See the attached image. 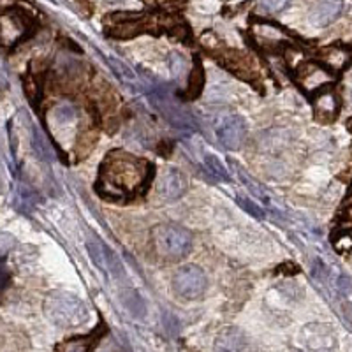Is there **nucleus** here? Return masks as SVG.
Wrapping results in <instances>:
<instances>
[{"label":"nucleus","mask_w":352,"mask_h":352,"mask_svg":"<svg viewBox=\"0 0 352 352\" xmlns=\"http://www.w3.org/2000/svg\"><path fill=\"white\" fill-rule=\"evenodd\" d=\"M150 175V164L146 160L116 150L108 153L100 166L99 192L109 199H125L134 196L144 187Z\"/></svg>","instance_id":"nucleus-1"},{"label":"nucleus","mask_w":352,"mask_h":352,"mask_svg":"<svg viewBox=\"0 0 352 352\" xmlns=\"http://www.w3.org/2000/svg\"><path fill=\"white\" fill-rule=\"evenodd\" d=\"M44 312L52 322L60 328H76L88 319V310L83 301L69 292H53L46 298Z\"/></svg>","instance_id":"nucleus-2"},{"label":"nucleus","mask_w":352,"mask_h":352,"mask_svg":"<svg viewBox=\"0 0 352 352\" xmlns=\"http://www.w3.org/2000/svg\"><path fill=\"white\" fill-rule=\"evenodd\" d=\"M152 240L157 254L168 261L184 259L192 248L190 231L175 224L157 226L152 232Z\"/></svg>","instance_id":"nucleus-3"},{"label":"nucleus","mask_w":352,"mask_h":352,"mask_svg":"<svg viewBox=\"0 0 352 352\" xmlns=\"http://www.w3.org/2000/svg\"><path fill=\"white\" fill-rule=\"evenodd\" d=\"M206 275L196 264H185L173 275V291L184 300H197L206 291Z\"/></svg>","instance_id":"nucleus-4"},{"label":"nucleus","mask_w":352,"mask_h":352,"mask_svg":"<svg viewBox=\"0 0 352 352\" xmlns=\"http://www.w3.org/2000/svg\"><path fill=\"white\" fill-rule=\"evenodd\" d=\"M32 21L21 9H9L0 16V44L14 46L30 34Z\"/></svg>","instance_id":"nucleus-5"},{"label":"nucleus","mask_w":352,"mask_h":352,"mask_svg":"<svg viewBox=\"0 0 352 352\" xmlns=\"http://www.w3.org/2000/svg\"><path fill=\"white\" fill-rule=\"evenodd\" d=\"M215 134L219 143L224 148L238 150L245 141L247 127H245V122L241 116L228 113V115H222L217 118Z\"/></svg>","instance_id":"nucleus-6"},{"label":"nucleus","mask_w":352,"mask_h":352,"mask_svg":"<svg viewBox=\"0 0 352 352\" xmlns=\"http://www.w3.org/2000/svg\"><path fill=\"white\" fill-rule=\"evenodd\" d=\"M333 80H335L333 71L319 64H314V62L303 64L298 69V83L308 94L320 92L322 88L331 85Z\"/></svg>","instance_id":"nucleus-7"},{"label":"nucleus","mask_w":352,"mask_h":352,"mask_svg":"<svg viewBox=\"0 0 352 352\" xmlns=\"http://www.w3.org/2000/svg\"><path fill=\"white\" fill-rule=\"evenodd\" d=\"M153 104H155L157 109L162 113V116H164L166 120H168L173 127L178 129V131H190V129L194 127V122L192 118H190V115H188L175 99H171L168 94H155V96H153Z\"/></svg>","instance_id":"nucleus-8"},{"label":"nucleus","mask_w":352,"mask_h":352,"mask_svg":"<svg viewBox=\"0 0 352 352\" xmlns=\"http://www.w3.org/2000/svg\"><path fill=\"white\" fill-rule=\"evenodd\" d=\"M187 190V178L176 168H166L160 171L157 180V194L168 201L180 199Z\"/></svg>","instance_id":"nucleus-9"},{"label":"nucleus","mask_w":352,"mask_h":352,"mask_svg":"<svg viewBox=\"0 0 352 352\" xmlns=\"http://www.w3.org/2000/svg\"><path fill=\"white\" fill-rule=\"evenodd\" d=\"M87 248L92 261L97 264V268H100L106 273H111L113 276H120L124 273L120 261L116 259L115 254L106 245L99 243V241H88Z\"/></svg>","instance_id":"nucleus-10"},{"label":"nucleus","mask_w":352,"mask_h":352,"mask_svg":"<svg viewBox=\"0 0 352 352\" xmlns=\"http://www.w3.org/2000/svg\"><path fill=\"white\" fill-rule=\"evenodd\" d=\"M342 0H319L310 11V23L314 27H328L342 14Z\"/></svg>","instance_id":"nucleus-11"},{"label":"nucleus","mask_w":352,"mask_h":352,"mask_svg":"<svg viewBox=\"0 0 352 352\" xmlns=\"http://www.w3.org/2000/svg\"><path fill=\"white\" fill-rule=\"evenodd\" d=\"M301 335L308 349L314 351H328L335 347V335L326 324H308Z\"/></svg>","instance_id":"nucleus-12"},{"label":"nucleus","mask_w":352,"mask_h":352,"mask_svg":"<svg viewBox=\"0 0 352 352\" xmlns=\"http://www.w3.org/2000/svg\"><path fill=\"white\" fill-rule=\"evenodd\" d=\"M252 34L256 37V43L259 44L261 48L266 50L280 48L282 44L287 41V37H285V34L282 32L280 28L270 23H257L252 28Z\"/></svg>","instance_id":"nucleus-13"},{"label":"nucleus","mask_w":352,"mask_h":352,"mask_svg":"<svg viewBox=\"0 0 352 352\" xmlns=\"http://www.w3.org/2000/svg\"><path fill=\"white\" fill-rule=\"evenodd\" d=\"M314 108H316L317 118L324 122L335 120L338 111H340V100L331 90H320L314 99Z\"/></svg>","instance_id":"nucleus-14"},{"label":"nucleus","mask_w":352,"mask_h":352,"mask_svg":"<svg viewBox=\"0 0 352 352\" xmlns=\"http://www.w3.org/2000/svg\"><path fill=\"white\" fill-rule=\"evenodd\" d=\"M222 60H224V64L228 65L234 74H238V76L243 78V80H252L257 74L252 58L241 52H228Z\"/></svg>","instance_id":"nucleus-15"},{"label":"nucleus","mask_w":352,"mask_h":352,"mask_svg":"<svg viewBox=\"0 0 352 352\" xmlns=\"http://www.w3.org/2000/svg\"><path fill=\"white\" fill-rule=\"evenodd\" d=\"M113 16H115L113 18L115 25L111 27V34L116 37H132L150 27V25H146V20L140 16H131V14L127 18H120V14L118 16L113 14Z\"/></svg>","instance_id":"nucleus-16"},{"label":"nucleus","mask_w":352,"mask_h":352,"mask_svg":"<svg viewBox=\"0 0 352 352\" xmlns=\"http://www.w3.org/2000/svg\"><path fill=\"white\" fill-rule=\"evenodd\" d=\"M215 351H224V352H232V351H243L247 347V340H245V335L238 328H226L217 335L215 338Z\"/></svg>","instance_id":"nucleus-17"},{"label":"nucleus","mask_w":352,"mask_h":352,"mask_svg":"<svg viewBox=\"0 0 352 352\" xmlns=\"http://www.w3.org/2000/svg\"><path fill=\"white\" fill-rule=\"evenodd\" d=\"M289 143V132L284 129H268L261 132L257 144L263 152H276Z\"/></svg>","instance_id":"nucleus-18"},{"label":"nucleus","mask_w":352,"mask_h":352,"mask_svg":"<svg viewBox=\"0 0 352 352\" xmlns=\"http://www.w3.org/2000/svg\"><path fill=\"white\" fill-rule=\"evenodd\" d=\"M320 60L328 65L329 71H342L349 64V52L338 44H333V46L320 50Z\"/></svg>","instance_id":"nucleus-19"},{"label":"nucleus","mask_w":352,"mask_h":352,"mask_svg":"<svg viewBox=\"0 0 352 352\" xmlns=\"http://www.w3.org/2000/svg\"><path fill=\"white\" fill-rule=\"evenodd\" d=\"M52 118L55 122L56 127H69V125H74L78 120V111L76 108L69 102H62V104H56L52 111Z\"/></svg>","instance_id":"nucleus-20"},{"label":"nucleus","mask_w":352,"mask_h":352,"mask_svg":"<svg viewBox=\"0 0 352 352\" xmlns=\"http://www.w3.org/2000/svg\"><path fill=\"white\" fill-rule=\"evenodd\" d=\"M120 298H122V303L125 305V308H127V310H131L132 316L141 317L146 314V305H144L143 298H141L136 291H132V289H125V291H122Z\"/></svg>","instance_id":"nucleus-21"},{"label":"nucleus","mask_w":352,"mask_h":352,"mask_svg":"<svg viewBox=\"0 0 352 352\" xmlns=\"http://www.w3.org/2000/svg\"><path fill=\"white\" fill-rule=\"evenodd\" d=\"M32 148L36 155L43 160H53V148L43 132L37 127H32Z\"/></svg>","instance_id":"nucleus-22"},{"label":"nucleus","mask_w":352,"mask_h":352,"mask_svg":"<svg viewBox=\"0 0 352 352\" xmlns=\"http://www.w3.org/2000/svg\"><path fill=\"white\" fill-rule=\"evenodd\" d=\"M203 81H204V74H203V67L199 64H196L192 67V71L188 72V87H187V97L188 99H196L197 96L203 90Z\"/></svg>","instance_id":"nucleus-23"},{"label":"nucleus","mask_w":352,"mask_h":352,"mask_svg":"<svg viewBox=\"0 0 352 352\" xmlns=\"http://www.w3.org/2000/svg\"><path fill=\"white\" fill-rule=\"evenodd\" d=\"M94 336H80V338H71L67 340L65 344L56 345V351H78V352H83L88 351V349L92 347L90 345V340H92Z\"/></svg>","instance_id":"nucleus-24"},{"label":"nucleus","mask_w":352,"mask_h":352,"mask_svg":"<svg viewBox=\"0 0 352 352\" xmlns=\"http://www.w3.org/2000/svg\"><path fill=\"white\" fill-rule=\"evenodd\" d=\"M204 164H206V168L212 171V175L215 176L217 180H228V178H229L228 173H226V168L220 164V160L217 159V157L206 155V157H204Z\"/></svg>","instance_id":"nucleus-25"},{"label":"nucleus","mask_w":352,"mask_h":352,"mask_svg":"<svg viewBox=\"0 0 352 352\" xmlns=\"http://www.w3.org/2000/svg\"><path fill=\"white\" fill-rule=\"evenodd\" d=\"M171 71L176 80H182L184 76H187V60L180 53H173L171 55Z\"/></svg>","instance_id":"nucleus-26"},{"label":"nucleus","mask_w":352,"mask_h":352,"mask_svg":"<svg viewBox=\"0 0 352 352\" xmlns=\"http://www.w3.org/2000/svg\"><path fill=\"white\" fill-rule=\"evenodd\" d=\"M238 176H240V180L243 182L245 185H247V188L254 194V196H259V197H263L264 201H266V194L263 192V188L259 187V184L256 185V182H254L252 178H250V176H248L247 173L243 171V169H238Z\"/></svg>","instance_id":"nucleus-27"},{"label":"nucleus","mask_w":352,"mask_h":352,"mask_svg":"<svg viewBox=\"0 0 352 352\" xmlns=\"http://www.w3.org/2000/svg\"><path fill=\"white\" fill-rule=\"evenodd\" d=\"M261 6L268 12H280L289 6V0H261Z\"/></svg>","instance_id":"nucleus-28"},{"label":"nucleus","mask_w":352,"mask_h":352,"mask_svg":"<svg viewBox=\"0 0 352 352\" xmlns=\"http://www.w3.org/2000/svg\"><path fill=\"white\" fill-rule=\"evenodd\" d=\"M238 203L241 204V208L245 210V212H248L252 217H257V219H263V210L257 206V204H254L250 199H238Z\"/></svg>","instance_id":"nucleus-29"},{"label":"nucleus","mask_w":352,"mask_h":352,"mask_svg":"<svg viewBox=\"0 0 352 352\" xmlns=\"http://www.w3.org/2000/svg\"><path fill=\"white\" fill-rule=\"evenodd\" d=\"M8 278L9 275H8V270H6L4 266V261L0 259V289H4V285L8 284Z\"/></svg>","instance_id":"nucleus-30"},{"label":"nucleus","mask_w":352,"mask_h":352,"mask_svg":"<svg viewBox=\"0 0 352 352\" xmlns=\"http://www.w3.org/2000/svg\"><path fill=\"white\" fill-rule=\"evenodd\" d=\"M106 2H120V0H106Z\"/></svg>","instance_id":"nucleus-31"},{"label":"nucleus","mask_w":352,"mask_h":352,"mask_svg":"<svg viewBox=\"0 0 352 352\" xmlns=\"http://www.w3.org/2000/svg\"><path fill=\"white\" fill-rule=\"evenodd\" d=\"M351 100H352V85H351Z\"/></svg>","instance_id":"nucleus-32"},{"label":"nucleus","mask_w":352,"mask_h":352,"mask_svg":"<svg viewBox=\"0 0 352 352\" xmlns=\"http://www.w3.org/2000/svg\"><path fill=\"white\" fill-rule=\"evenodd\" d=\"M351 53H352V44H351Z\"/></svg>","instance_id":"nucleus-33"}]
</instances>
